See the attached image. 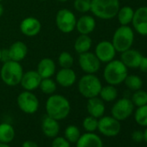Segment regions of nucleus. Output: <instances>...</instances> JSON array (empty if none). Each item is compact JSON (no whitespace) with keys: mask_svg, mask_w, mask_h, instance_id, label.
<instances>
[{"mask_svg":"<svg viewBox=\"0 0 147 147\" xmlns=\"http://www.w3.org/2000/svg\"><path fill=\"white\" fill-rule=\"evenodd\" d=\"M10 55H9V51H8V49H2V52H1V61L3 62H5V61H10Z\"/></svg>","mask_w":147,"mask_h":147,"instance_id":"39","label":"nucleus"},{"mask_svg":"<svg viewBox=\"0 0 147 147\" xmlns=\"http://www.w3.org/2000/svg\"><path fill=\"white\" fill-rule=\"evenodd\" d=\"M45 109L48 116L59 121L68 116L71 107L68 100L63 95L52 94L46 101Z\"/></svg>","mask_w":147,"mask_h":147,"instance_id":"1","label":"nucleus"},{"mask_svg":"<svg viewBox=\"0 0 147 147\" xmlns=\"http://www.w3.org/2000/svg\"><path fill=\"white\" fill-rule=\"evenodd\" d=\"M131 24L138 34L147 36V6H142L134 11Z\"/></svg>","mask_w":147,"mask_h":147,"instance_id":"12","label":"nucleus"},{"mask_svg":"<svg viewBox=\"0 0 147 147\" xmlns=\"http://www.w3.org/2000/svg\"><path fill=\"white\" fill-rule=\"evenodd\" d=\"M4 14V6L2 5L1 2H0V18H1Z\"/></svg>","mask_w":147,"mask_h":147,"instance_id":"42","label":"nucleus"},{"mask_svg":"<svg viewBox=\"0 0 147 147\" xmlns=\"http://www.w3.org/2000/svg\"><path fill=\"white\" fill-rule=\"evenodd\" d=\"M76 147H103L101 138L94 132H87L79 138Z\"/></svg>","mask_w":147,"mask_h":147,"instance_id":"22","label":"nucleus"},{"mask_svg":"<svg viewBox=\"0 0 147 147\" xmlns=\"http://www.w3.org/2000/svg\"><path fill=\"white\" fill-rule=\"evenodd\" d=\"M143 55L142 54L132 49H129L124 52L121 53L120 55V61L130 68H137L139 66V63L141 61Z\"/></svg>","mask_w":147,"mask_h":147,"instance_id":"17","label":"nucleus"},{"mask_svg":"<svg viewBox=\"0 0 147 147\" xmlns=\"http://www.w3.org/2000/svg\"><path fill=\"white\" fill-rule=\"evenodd\" d=\"M1 1H2V0H0V2H1Z\"/></svg>","mask_w":147,"mask_h":147,"instance_id":"47","label":"nucleus"},{"mask_svg":"<svg viewBox=\"0 0 147 147\" xmlns=\"http://www.w3.org/2000/svg\"><path fill=\"white\" fill-rule=\"evenodd\" d=\"M144 141L147 144V127L145 128V130L144 131Z\"/></svg>","mask_w":147,"mask_h":147,"instance_id":"41","label":"nucleus"},{"mask_svg":"<svg viewBox=\"0 0 147 147\" xmlns=\"http://www.w3.org/2000/svg\"><path fill=\"white\" fill-rule=\"evenodd\" d=\"M134 42V31L128 25H120L113 33L112 43L116 52L122 53L131 48Z\"/></svg>","mask_w":147,"mask_h":147,"instance_id":"5","label":"nucleus"},{"mask_svg":"<svg viewBox=\"0 0 147 147\" xmlns=\"http://www.w3.org/2000/svg\"><path fill=\"white\" fill-rule=\"evenodd\" d=\"M96 27V21L94 17L90 15L82 16L76 22V29L82 35L91 34Z\"/></svg>","mask_w":147,"mask_h":147,"instance_id":"19","label":"nucleus"},{"mask_svg":"<svg viewBox=\"0 0 147 147\" xmlns=\"http://www.w3.org/2000/svg\"><path fill=\"white\" fill-rule=\"evenodd\" d=\"M51 147H70V143L63 137H55L54 138Z\"/></svg>","mask_w":147,"mask_h":147,"instance_id":"36","label":"nucleus"},{"mask_svg":"<svg viewBox=\"0 0 147 147\" xmlns=\"http://www.w3.org/2000/svg\"><path fill=\"white\" fill-rule=\"evenodd\" d=\"M101 88V82L94 74H86L78 82V90L80 94L87 99L99 96Z\"/></svg>","mask_w":147,"mask_h":147,"instance_id":"6","label":"nucleus"},{"mask_svg":"<svg viewBox=\"0 0 147 147\" xmlns=\"http://www.w3.org/2000/svg\"><path fill=\"white\" fill-rule=\"evenodd\" d=\"M127 76L128 67L120 60L113 59L107 62L103 71V77L106 82L113 86H118L124 82Z\"/></svg>","mask_w":147,"mask_h":147,"instance_id":"2","label":"nucleus"},{"mask_svg":"<svg viewBox=\"0 0 147 147\" xmlns=\"http://www.w3.org/2000/svg\"><path fill=\"white\" fill-rule=\"evenodd\" d=\"M134 111V105L132 101L127 98H121L118 100L111 109V113L113 118L119 121L128 119Z\"/></svg>","mask_w":147,"mask_h":147,"instance_id":"10","label":"nucleus"},{"mask_svg":"<svg viewBox=\"0 0 147 147\" xmlns=\"http://www.w3.org/2000/svg\"><path fill=\"white\" fill-rule=\"evenodd\" d=\"M80 137L81 131L77 126L71 125L65 129V138L69 143H76Z\"/></svg>","mask_w":147,"mask_h":147,"instance_id":"31","label":"nucleus"},{"mask_svg":"<svg viewBox=\"0 0 147 147\" xmlns=\"http://www.w3.org/2000/svg\"><path fill=\"white\" fill-rule=\"evenodd\" d=\"M39 88L45 94H53L56 90V83L51 78L42 79Z\"/></svg>","mask_w":147,"mask_h":147,"instance_id":"30","label":"nucleus"},{"mask_svg":"<svg viewBox=\"0 0 147 147\" xmlns=\"http://www.w3.org/2000/svg\"><path fill=\"white\" fill-rule=\"evenodd\" d=\"M56 1H58V2H61V3H65V2L68 1V0H56Z\"/></svg>","mask_w":147,"mask_h":147,"instance_id":"44","label":"nucleus"},{"mask_svg":"<svg viewBox=\"0 0 147 147\" xmlns=\"http://www.w3.org/2000/svg\"><path fill=\"white\" fill-rule=\"evenodd\" d=\"M23 75L24 69L20 62L11 60L4 62L0 70V76L3 82L10 87L19 85Z\"/></svg>","mask_w":147,"mask_h":147,"instance_id":"4","label":"nucleus"},{"mask_svg":"<svg viewBox=\"0 0 147 147\" xmlns=\"http://www.w3.org/2000/svg\"><path fill=\"white\" fill-rule=\"evenodd\" d=\"M42 130L48 138H55L60 131V125L58 120L46 115L42 122Z\"/></svg>","mask_w":147,"mask_h":147,"instance_id":"23","label":"nucleus"},{"mask_svg":"<svg viewBox=\"0 0 147 147\" xmlns=\"http://www.w3.org/2000/svg\"><path fill=\"white\" fill-rule=\"evenodd\" d=\"M76 17L68 9H61L58 11L55 16V24L58 30L65 34L70 33L76 30Z\"/></svg>","mask_w":147,"mask_h":147,"instance_id":"7","label":"nucleus"},{"mask_svg":"<svg viewBox=\"0 0 147 147\" xmlns=\"http://www.w3.org/2000/svg\"><path fill=\"white\" fill-rule=\"evenodd\" d=\"M134 105V107H142L147 104V92L142 89H138L137 91H134L131 100Z\"/></svg>","mask_w":147,"mask_h":147,"instance_id":"32","label":"nucleus"},{"mask_svg":"<svg viewBox=\"0 0 147 147\" xmlns=\"http://www.w3.org/2000/svg\"><path fill=\"white\" fill-rule=\"evenodd\" d=\"M22 147H38V145H37V144L35 143L34 141L27 140V141H25V142L23 144Z\"/></svg>","mask_w":147,"mask_h":147,"instance_id":"40","label":"nucleus"},{"mask_svg":"<svg viewBox=\"0 0 147 147\" xmlns=\"http://www.w3.org/2000/svg\"><path fill=\"white\" fill-rule=\"evenodd\" d=\"M0 147H11L8 144L6 143H2V142H0Z\"/></svg>","mask_w":147,"mask_h":147,"instance_id":"43","label":"nucleus"},{"mask_svg":"<svg viewBox=\"0 0 147 147\" xmlns=\"http://www.w3.org/2000/svg\"><path fill=\"white\" fill-rule=\"evenodd\" d=\"M79 65L82 70L86 74H95L100 68V61L94 53L85 52L79 55Z\"/></svg>","mask_w":147,"mask_h":147,"instance_id":"11","label":"nucleus"},{"mask_svg":"<svg viewBox=\"0 0 147 147\" xmlns=\"http://www.w3.org/2000/svg\"><path fill=\"white\" fill-rule=\"evenodd\" d=\"M1 52H2V49H0V61H1Z\"/></svg>","mask_w":147,"mask_h":147,"instance_id":"45","label":"nucleus"},{"mask_svg":"<svg viewBox=\"0 0 147 147\" xmlns=\"http://www.w3.org/2000/svg\"><path fill=\"white\" fill-rule=\"evenodd\" d=\"M133 15L134 10L131 6H123L119 8L116 17L120 25H129L131 24Z\"/></svg>","mask_w":147,"mask_h":147,"instance_id":"25","label":"nucleus"},{"mask_svg":"<svg viewBox=\"0 0 147 147\" xmlns=\"http://www.w3.org/2000/svg\"><path fill=\"white\" fill-rule=\"evenodd\" d=\"M146 81H147V79H146Z\"/></svg>","mask_w":147,"mask_h":147,"instance_id":"48","label":"nucleus"},{"mask_svg":"<svg viewBox=\"0 0 147 147\" xmlns=\"http://www.w3.org/2000/svg\"><path fill=\"white\" fill-rule=\"evenodd\" d=\"M8 51H9L10 59L11 61L20 62L23 60H24L25 57L27 56L28 47L24 42L21 41H17L10 46Z\"/></svg>","mask_w":147,"mask_h":147,"instance_id":"18","label":"nucleus"},{"mask_svg":"<svg viewBox=\"0 0 147 147\" xmlns=\"http://www.w3.org/2000/svg\"><path fill=\"white\" fill-rule=\"evenodd\" d=\"M92 38L88 35H82L76 39V42L74 43V49H75L76 52L80 54L88 52L90 50L92 47Z\"/></svg>","mask_w":147,"mask_h":147,"instance_id":"24","label":"nucleus"},{"mask_svg":"<svg viewBox=\"0 0 147 147\" xmlns=\"http://www.w3.org/2000/svg\"><path fill=\"white\" fill-rule=\"evenodd\" d=\"M119 8V0H91L90 11L96 18L102 20L114 18Z\"/></svg>","mask_w":147,"mask_h":147,"instance_id":"3","label":"nucleus"},{"mask_svg":"<svg viewBox=\"0 0 147 147\" xmlns=\"http://www.w3.org/2000/svg\"><path fill=\"white\" fill-rule=\"evenodd\" d=\"M74 61H74L73 55L67 51L61 52L58 56V63L61 66V67L63 68L72 67V66L74 65Z\"/></svg>","mask_w":147,"mask_h":147,"instance_id":"33","label":"nucleus"},{"mask_svg":"<svg viewBox=\"0 0 147 147\" xmlns=\"http://www.w3.org/2000/svg\"><path fill=\"white\" fill-rule=\"evenodd\" d=\"M41 1H47V0H41Z\"/></svg>","mask_w":147,"mask_h":147,"instance_id":"46","label":"nucleus"},{"mask_svg":"<svg viewBox=\"0 0 147 147\" xmlns=\"http://www.w3.org/2000/svg\"><path fill=\"white\" fill-rule=\"evenodd\" d=\"M15 138V130L9 123L0 124V142L10 143Z\"/></svg>","mask_w":147,"mask_h":147,"instance_id":"26","label":"nucleus"},{"mask_svg":"<svg viewBox=\"0 0 147 147\" xmlns=\"http://www.w3.org/2000/svg\"><path fill=\"white\" fill-rule=\"evenodd\" d=\"M41 29H42L41 22L37 18L33 17H29L24 18L20 24L21 32L28 37L36 36L40 33Z\"/></svg>","mask_w":147,"mask_h":147,"instance_id":"14","label":"nucleus"},{"mask_svg":"<svg viewBox=\"0 0 147 147\" xmlns=\"http://www.w3.org/2000/svg\"><path fill=\"white\" fill-rule=\"evenodd\" d=\"M138 68L140 69L141 72L147 74V57L146 56L142 57L141 61H140L139 66H138Z\"/></svg>","mask_w":147,"mask_h":147,"instance_id":"38","label":"nucleus"},{"mask_svg":"<svg viewBox=\"0 0 147 147\" xmlns=\"http://www.w3.org/2000/svg\"><path fill=\"white\" fill-rule=\"evenodd\" d=\"M97 130H99V131L106 137H115L120 132V121L113 116H102L98 120Z\"/></svg>","mask_w":147,"mask_h":147,"instance_id":"8","label":"nucleus"},{"mask_svg":"<svg viewBox=\"0 0 147 147\" xmlns=\"http://www.w3.org/2000/svg\"><path fill=\"white\" fill-rule=\"evenodd\" d=\"M41 81L42 77L36 70H29L24 73L20 85L26 91H33L39 88Z\"/></svg>","mask_w":147,"mask_h":147,"instance_id":"15","label":"nucleus"},{"mask_svg":"<svg viewBox=\"0 0 147 147\" xmlns=\"http://www.w3.org/2000/svg\"><path fill=\"white\" fill-rule=\"evenodd\" d=\"M124 82L126 88L131 91H137L138 89H141L143 86L142 79L138 76H136V75H128L125 77Z\"/></svg>","mask_w":147,"mask_h":147,"instance_id":"28","label":"nucleus"},{"mask_svg":"<svg viewBox=\"0 0 147 147\" xmlns=\"http://www.w3.org/2000/svg\"><path fill=\"white\" fill-rule=\"evenodd\" d=\"M94 54L100 62L107 63L114 59L116 55V50L112 42L104 40L96 45Z\"/></svg>","mask_w":147,"mask_h":147,"instance_id":"13","label":"nucleus"},{"mask_svg":"<svg viewBox=\"0 0 147 147\" xmlns=\"http://www.w3.org/2000/svg\"><path fill=\"white\" fill-rule=\"evenodd\" d=\"M87 110L90 116H93L96 119H100L105 113V103L100 98H98V96L90 98L88 99L87 103Z\"/></svg>","mask_w":147,"mask_h":147,"instance_id":"20","label":"nucleus"},{"mask_svg":"<svg viewBox=\"0 0 147 147\" xmlns=\"http://www.w3.org/2000/svg\"><path fill=\"white\" fill-rule=\"evenodd\" d=\"M131 139L135 143H141L144 141V132L139 130L133 131L131 133Z\"/></svg>","mask_w":147,"mask_h":147,"instance_id":"37","label":"nucleus"},{"mask_svg":"<svg viewBox=\"0 0 147 147\" xmlns=\"http://www.w3.org/2000/svg\"><path fill=\"white\" fill-rule=\"evenodd\" d=\"M18 106L25 113H35L39 108V100L31 91H24L18 96Z\"/></svg>","mask_w":147,"mask_h":147,"instance_id":"9","label":"nucleus"},{"mask_svg":"<svg viewBox=\"0 0 147 147\" xmlns=\"http://www.w3.org/2000/svg\"><path fill=\"white\" fill-rule=\"evenodd\" d=\"M100 97L103 101L106 102H112L114 101L118 97V90L115 86L113 85H107L101 88L100 92Z\"/></svg>","mask_w":147,"mask_h":147,"instance_id":"27","label":"nucleus"},{"mask_svg":"<svg viewBox=\"0 0 147 147\" xmlns=\"http://www.w3.org/2000/svg\"><path fill=\"white\" fill-rule=\"evenodd\" d=\"M134 119L140 126L147 127V104L138 107L134 113Z\"/></svg>","mask_w":147,"mask_h":147,"instance_id":"29","label":"nucleus"},{"mask_svg":"<svg viewBox=\"0 0 147 147\" xmlns=\"http://www.w3.org/2000/svg\"><path fill=\"white\" fill-rule=\"evenodd\" d=\"M74 8L80 13H87L91 9V0H75Z\"/></svg>","mask_w":147,"mask_h":147,"instance_id":"34","label":"nucleus"},{"mask_svg":"<svg viewBox=\"0 0 147 147\" xmlns=\"http://www.w3.org/2000/svg\"><path fill=\"white\" fill-rule=\"evenodd\" d=\"M76 74L72 69V67L69 68H63L61 67L58 72L56 73L55 80L56 82L63 88H69L72 87L76 82Z\"/></svg>","mask_w":147,"mask_h":147,"instance_id":"16","label":"nucleus"},{"mask_svg":"<svg viewBox=\"0 0 147 147\" xmlns=\"http://www.w3.org/2000/svg\"><path fill=\"white\" fill-rule=\"evenodd\" d=\"M82 125L88 132H94L98 128V119L93 116L86 117L82 122Z\"/></svg>","mask_w":147,"mask_h":147,"instance_id":"35","label":"nucleus"},{"mask_svg":"<svg viewBox=\"0 0 147 147\" xmlns=\"http://www.w3.org/2000/svg\"><path fill=\"white\" fill-rule=\"evenodd\" d=\"M56 70V66L55 61L50 58H42L37 65V73L39 76L42 77V79L44 78H51Z\"/></svg>","mask_w":147,"mask_h":147,"instance_id":"21","label":"nucleus"}]
</instances>
